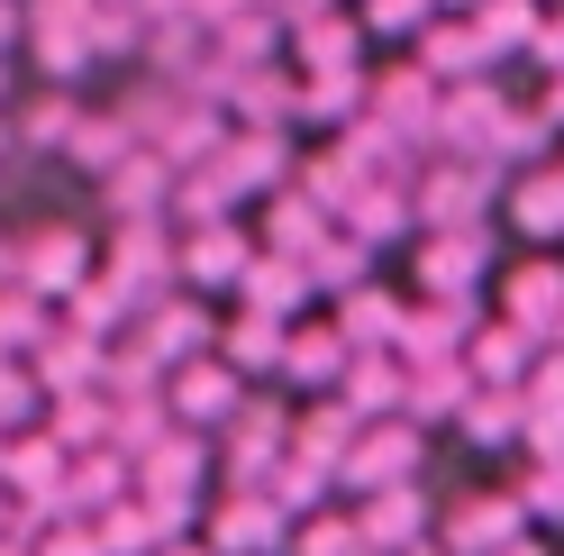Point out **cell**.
<instances>
[{"instance_id": "cell-8", "label": "cell", "mask_w": 564, "mask_h": 556, "mask_svg": "<svg viewBox=\"0 0 564 556\" xmlns=\"http://www.w3.org/2000/svg\"><path fill=\"white\" fill-rule=\"evenodd\" d=\"M528 511H555V520H564V474H555V483H546V474L528 483Z\"/></svg>"}, {"instance_id": "cell-12", "label": "cell", "mask_w": 564, "mask_h": 556, "mask_svg": "<svg viewBox=\"0 0 564 556\" xmlns=\"http://www.w3.org/2000/svg\"><path fill=\"white\" fill-rule=\"evenodd\" d=\"M0 530H10V502H0Z\"/></svg>"}, {"instance_id": "cell-7", "label": "cell", "mask_w": 564, "mask_h": 556, "mask_svg": "<svg viewBox=\"0 0 564 556\" xmlns=\"http://www.w3.org/2000/svg\"><path fill=\"white\" fill-rule=\"evenodd\" d=\"M91 429H100V410H91V402H74V410H64V447H83Z\"/></svg>"}, {"instance_id": "cell-10", "label": "cell", "mask_w": 564, "mask_h": 556, "mask_svg": "<svg viewBox=\"0 0 564 556\" xmlns=\"http://www.w3.org/2000/svg\"><path fill=\"white\" fill-rule=\"evenodd\" d=\"M501 556H538V547H528V538H510V547H501Z\"/></svg>"}, {"instance_id": "cell-1", "label": "cell", "mask_w": 564, "mask_h": 556, "mask_svg": "<svg viewBox=\"0 0 564 556\" xmlns=\"http://www.w3.org/2000/svg\"><path fill=\"white\" fill-rule=\"evenodd\" d=\"M419 520H429V511H419L410 483H373V502H365L356 530H365V547L382 556V547H410V538H419Z\"/></svg>"}, {"instance_id": "cell-3", "label": "cell", "mask_w": 564, "mask_h": 556, "mask_svg": "<svg viewBox=\"0 0 564 556\" xmlns=\"http://www.w3.org/2000/svg\"><path fill=\"white\" fill-rule=\"evenodd\" d=\"M246 547H256V556L282 547V502L256 493V502H228V511H219V556H246Z\"/></svg>"}, {"instance_id": "cell-4", "label": "cell", "mask_w": 564, "mask_h": 556, "mask_svg": "<svg viewBox=\"0 0 564 556\" xmlns=\"http://www.w3.org/2000/svg\"><path fill=\"white\" fill-rule=\"evenodd\" d=\"M410 457H419V438H410V429H382L365 457L346 466V483H401V474H410Z\"/></svg>"}, {"instance_id": "cell-6", "label": "cell", "mask_w": 564, "mask_h": 556, "mask_svg": "<svg viewBox=\"0 0 564 556\" xmlns=\"http://www.w3.org/2000/svg\"><path fill=\"white\" fill-rule=\"evenodd\" d=\"M37 556H110V538H100V530H55Z\"/></svg>"}, {"instance_id": "cell-11", "label": "cell", "mask_w": 564, "mask_h": 556, "mask_svg": "<svg viewBox=\"0 0 564 556\" xmlns=\"http://www.w3.org/2000/svg\"><path fill=\"white\" fill-rule=\"evenodd\" d=\"M0 556H28V547H10V538H0Z\"/></svg>"}, {"instance_id": "cell-5", "label": "cell", "mask_w": 564, "mask_h": 556, "mask_svg": "<svg viewBox=\"0 0 564 556\" xmlns=\"http://www.w3.org/2000/svg\"><path fill=\"white\" fill-rule=\"evenodd\" d=\"M192 474H200V447L192 438H164L147 457V493H192Z\"/></svg>"}, {"instance_id": "cell-9", "label": "cell", "mask_w": 564, "mask_h": 556, "mask_svg": "<svg viewBox=\"0 0 564 556\" xmlns=\"http://www.w3.org/2000/svg\"><path fill=\"white\" fill-rule=\"evenodd\" d=\"M155 556H219V547H155Z\"/></svg>"}, {"instance_id": "cell-2", "label": "cell", "mask_w": 564, "mask_h": 556, "mask_svg": "<svg viewBox=\"0 0 564 556\" xmlns=\"http://www.w3.org/2000/svg\"><path fill=\"white\" fill-rule=\"evenodd\" d=\"M510 538H519V511L510 502H465V511L446 520V547L455 556H501Z\"/></svg>"}]
</instances>
